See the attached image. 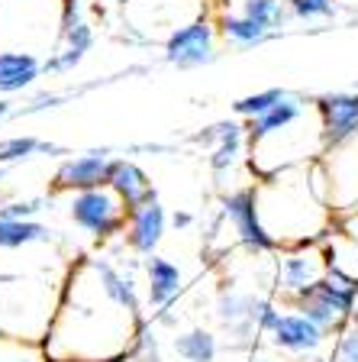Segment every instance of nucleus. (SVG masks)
<instances>
[{
  "label": "nucleus",
  "mask_w": 358,
  "mask_h": 362,
  "mask_svg": "<svg viewBox=\"0 0 358 362\" xmlns=\"http://www.w3.org/2000/svg\"><path fill=\"white\" fill-rule=\"evenodd\" d=\"M36 156H65V149L49 139H39V136H7V139H0V165L10 168V165H20V162H30Z\"/></svg>",
  "instance_id": "nucleus-23"
},
{
  "label": "nucleus",
  "mask_w": 358,
  "mask_h": 362,
  "mask_svg": "<svg viewBox=\"0 0 358 362\" xmlns=\"http://www.w3.org/2000/svg\"><path fill=\"white\" fill-rule=\"evenodd\" d=\"M239 13L249 16L252 23H258L261 30L278 33V36H281L284 26L291 23L287 0H239Z\"/></svg>",
  "instance_id": "nucleus-25"
},
{
  "label": "nucleus",
  "mask_w": 358,
  "mask_h": 362,
  "mask_svg": "<svg viewBox=\"0 0 358 362\" xmlns=\"http://www.w3.org/2000/svg\"><path fill=\"white\" fill-rule=\"evenodd\" d=\"M275 275L271 285L275 294H281V301L294 298L297 291L316 285L326 275V259H323V246L316 243H300V246H281L275 252Z\"/></svg>",
  "instance_id": "nucleus-12"
},
{
  "label": "nucleus",
  "mask_w": 358,
  "mask_h": 362,
  "mask_svg": "<svg viewBox=\"0 0 358 362\" xmlns=\"http://www.w3.org/2000/svg\"><path fill=\"white\" fill-rule=\"evenodd\" d=\"M142 262L123 256H78L65 275L52 330L42 339L49 362H119L133 353L149 317L139 294Z\"/></svg>",
  "instance_id": "nucleus-1"
},
{
  "label": "nucleus",
  "mask_w": 358,
  "mask_h": 362,
  "mask_svg": "<svg viewBox=\"0 0 358 362\" xmlns=\"http://www.w3.org/2000/svg\"><path fill=\"white\" fill-rule=\"evenodd\" d=\"M65 275L68 272L0 275V337L42 346L59 314Z\"/></svg>",
  "instance_id": "nucleus-4"
},
{
  "label": "nucleus",
  "mask_w": 358,
  "mask_h": 362,
  "mask_svg": "<svg viewBox=\"0 0 358 362\" xmlns=\"http://www.w3.org/2000/svg\"><path fill=\"white\" fill-rule=\"evenodd\" d=\"M59 243L55 230L39 220H4L0 217V252H20L32 246H49Z\"/></svg>",
  "instance_id": "nucleus-22"
},
{
  "label": "nucleus",
  "mask_w": 358,
  "mask_h": 362,
  "mask_svg": "<svg viewBox=\"0 0 358 362\" xmlns=\"http://www.w3.org/2000/svg\"><path fill=\"white\" fill-rule=\"evenodd\" d=\"M42 211V201L30 197V201H10L0 207V217L4 220H36V214Z\"/></svg>",
  "instance_id": "nucleus-31"
},
{
  "label": "nucleus",
  "mask_w": 358,
  "mask_h": 362,
  "mask_svg": "<svg viewBox=\"0 0 358 362\" xmlns=\"http://www.w3.org/2000/svg\"><path fill=\"white\" fill-rule=\"evenodd\" d=\"M13 100H10V98H0V123H4V120H10V117H13Z\"/></svg>",
  "instance_id": "nucleus-34"
},
{
  "label": "nucleus",
  "mask_w": 358,
  "mask_h": 362,
  "mask_svg": "<svg viewBox=\"0 0 358 362\" xmlns=\"http://www.w3.org/2000/svg\"><path fill=\"white\" fill-rule=\"evenodd\" d=\"M168 220H172L174 230H191V226H194V214L191 211H174Z\"/></svg>",
  "instance_id": "nucleus-33"
},
{
  "label": "nucleus",
  "mask_w": 358,
  "mask_h": 362,
  "mask_svg": "<svg viewBox=\"0 0 358 362\" xmlns=\"http://www.w3.org/2000/svg\"><path fill=\"white\" fill-rule=\"evenodd\" d=\"M352 320H358V298H355V317H352Z\"/></svg>",
  "instance_id": "nucleus-36"
},
{
  "label": "nucleus",
  "mask_w": 358,
  "mask_h": 362,
  "mask_svg": "<svg viewBox=\"0 0 358 362\" xmlns=\"http://www.w3.org/2000/svg\"><path fill=\"white\" fill-rule=\"evenodd\" d=\"M142 291H145V308L152 310V317H158L162 310L174 308V301L184 291V272L178 262H172L168 256H145L142 259Z\"/></svg>",
  "instance_id": "nucleus-16"
},
{
  "label": "nucleus",
  "mask_w": 358,
  "mask_h": 362,
  "mask_svg": "<svg viewBox=\"0 0 358 362\" xmlns=\"http://www.w3.org/2000/svg\"><path fill=\"white\" fill-rule=\"evenodd\" d=\"M268 343L278 353H287V356H294V359H300V356L323 353V349L333 343V337H329L323 327H316L314 320H306L304 314L287 308L281 314V320L275 324V330L268 333Z\"/></svg>",
  "instance_id": "nucleus-14"
},
{
  "label": "nucleus",
  "mask_w": 358,
  "mask_h": 362,
  "mask_svg": "<svg viewBox=\"0 0 358 362\" xmlns=\"http://www.w3.org/2000/svg\"><path fill=\"white\" fill-rule=\"evenodd\" d=\"M333 362H358V320L333 337Z\"/></svg>",
  "instance_id": "nucleus-29"
},
{
  "label": "nucleus",
  "mask_w": 358,
  "mask_h": 362,
  "mask_svg": "<svg viewBox=\"0 0 358 362\" xmlns=\"http://www.w3.org/2000/svg\"><path fill=\"white\" fill-rule=\"evenodd\" d=\"M110 165H113L110 149H90L81 152V156H68L52 178V191L55 194H71V191L104 185L107 175H110Z\"/></svg>",
  "instance_id": "nucleus-18"
},
{
  "label": "nucleus",
  "mask_w": 358,
  "mask_h": 362,
  "mask_svg": "<svg viewBox=\"0 0 358 362\" xmlns=\"http://www.w3.org/2000/svg\"><path fill=\"white\" fill-rule=\"evenodd\" d=\"M174 353L184 362H217L220 356V337L207 327H191L174 337Z\"/></svg>",
  "instance_id": "nucleus-24"
},
{
  "label": "nucleus",
  "mask_w": 358,
  "mask_h": 362,
  "mask_svg": "<svg viewBox=\"0 0 358 362\" xmlns=\"http://www.w3.org/2000/svg\"><path fill=\"white\" fill-rule=\"evenodd\" d=\"M71 10L68 0H0V52L49 59L59 49Z\"/></svg>",
  "instance_id": "nucleus-5"
},
{
  "label": "nucleus",
  "mask_w": 358,
  "mask_h": 362,
  "mask_svg": "<svg viewBox=\"0 0 358 362\" xmlns=\"http://www.w3.org/2000/svg\"><path fill=\"white\" fill-rule=\"evenodd\" d=\"M220 214H223L236 246H242L252 256H271V252H278V243L261 226L255 185H239V188L220 194Z\"/></svg>",
  "instance_id": "nucleus-9"
},
{
  "label": "nucleus",
  "mask_w": 358,
  "mask_h": 362,
  "mask_svg": "<svg viewBox=\"0 0 358 362\" xmlns=\"http://www.w3.org/2000/svg\"><path fill=\"white\" fill-rule=\"evenodd\" d=\"M249 133V172L252 178L304 168L310 162H320L326 156L323 123L316 113V100L287 90L268 113H261L246 123Z\"/></svg>",
  "instance_id": "nucleus-2"
},
{
  "label": "nucleus",
  "mask_w": 358,
  "mask_h": 362,
  "mask_svg": "<svg viewBox=\"0 0 358 362\" xmlns=\"http://www.w3.org/2000/svg\"><path fill=\"white\" fill-rule=\"evenodd\" d=\"M0 362H49L42 346L36 343H20V339L0 337Z\"/></svg>",
  "instance_id": "nucleus-28"
},
{
  "label": "nucleus",
  "mask_w": 358,
  "mask_h": 362,
  "mask_svg": "<svg viewBox=\"0 0 358 362\" xmlns=\"http://www.w3.org/2000/svg\"><path fill=\"white\" fill-rule=\"evenodd\" d=\"M129 359L133 362H162V349H158V337H155V330H152V324L142 327V333H139V339H136Z\"/></svg>",
  "instance_id": "nucleus-30"
},
{
  "label": "nucleus",
  "mask_w": 358,
  "mask_h": 362,
  "mask_svg": "<svg viewBox=\"0 0 358 362\" xmlns=\"http://www.w3.org/2000/svg\"><path fill=\"white\" fill-rule=\"evenodd\" d=\"M168 211L162 207V201H145L139 207H133L126 217V226H123V243L133 256L145 259V256H155L158 246H162L165 233H168Z\"/></svg>",
  "instance_id": "nucleus-15"
},
{
  "label": "nucleus",
  "mask_w": 358,
  "mask_h": 362,
  "mask_svg": "<svg viewBox=\"0 0 358 362\" xmlns=\"http://www.w3.org/2000/svg\"><path fill=\"white\" fill-rule=\"evenodd\" d=\"M220 42L223 39L217 30V13L203 16V20L178 30L162 45V62L178 68V71H197V68H207L220 59Z\"/></svg>",
  "instance_id": "nucleus-10"
},
{
  "label": "nucleus",
  "mask_w": 358,
  "mask_h": 362,
  "mask_svg": "<svg viewBox=\"0 0 358 362\" xmlns=\"http://www.w3.org/2000/svg\"><path fill=\"white\" fill-rule=\"evenodd\" d=\"M107 185H110V188L117 191L123 201H126L129 211H133V207H139V204L155 201V197H158L152 178L145 175V168L136 165L133 158H113L110 175H107Z\"/></svg>",
  "instance_id": "nucleus-19"
},
{
  "label": "nucleus",
  "mask_w": 358,
  "mask_h": 362,
  "mask_svg": "<svg viewBox=\"0 0 358 362\" xmlns=\"http://www.w3.org/2000/svg\"><path fill=\"white\" fill-rule=\"evenodd\" d=\"M42 78V59L26 52H0V98L30 90Z\"/></svg>",
  "instance_id": "nucleus-21"
},
{
  "label": "nucleus",
  "mask_w": 358,
  "mask_h": 362,
  "mask_svg": "<svg viewBox=\"0 0 358 362\" xmlns=\"http://www.w3.org/2000/svg\"><path fill=\"white\" fill-rule=\"evenodd\" d=\"M217 30H220V39L229 49H236V52H249V49H258L265 42L281 39L278 33L261 30L258 23H252L249 16L239 13V10H217Z\"/></svg>",
  "instance_id": "nucleus-20"
},
{
  "label": "nucleus",
  "mask_w": 358,
  "mask_h": 362,
  "mask_svg": "<svg viewBox=\"0 0 358 362\" xmlns=\"http://www.w3.org/2000/svg\"><path fill=\"white\" fill-rule=\"evenodd\" d=\"M68 217H71V223H75L78 230H84L88 236L107 243V240H113V236H123L129 207L104 181V185H94V188L71 191V194H68Z\"/></svg>",
  "instance_id": "nucleus-7"
},
{
  "label": "nucleus",
  "mask_w": 358,
  "mask_h": 362,
  "mask_svg": "<svg viewBox=\"0 0 358 362\" xmlns=\"http://www.w3.org/2000/svg\"><path fill=\"white\" fill-rule=\"evenodd\" d=\"M252 362H271V359H252Z\"/></svg>",
  "instance_id": "nucleus-38"
},
{
  "label": "nucleus",
  "mask_w": 358,
  "mask_h": 362,
  "mask_svg": "<svg viewBox=\"0 0 358 362\" xmlns=\"http://www.w3.org/2000/svg\"><path fill=\"white\" fill-rule=\"evenodd\" d=\"M284 304H291V310H297V314H304L306 320H314L316 327H323L329 337L342 333L345 327L352 324V317H355V298L336 291L326 279H320L316 285L297 291Z\"/></svg>",
  "instance_id": "nucleus-11"
},
{
  "label": "nucleus",
  "mask_w": 358,
  "mask_h": 362,
  "mask_svg": "<svg viewBox=\"0 0 358 362\" xmlns=\"http://www.w3.org/2000/svg\"><path fill=\"white\" fill-rule=\"evenodd\" d=\"M342 10V0H287V13L297 23H329Z\"/></svg>",
  "instance_id": "nucleus-27"
},
{
  "label": "nucleus",
  "mask_w": 358,
  "mask_h": 362,
  "mask_svg": "<svg viewBox=\"0 0 358 362\" xmlns=\"http://www.w3.org/2000/svg\"><path fill=\"white\" fill-rule=\"evenodd\" d=\"M255 201H258L261 226L278 243V249L300 246V243L323 246V240L336 230V211L314 191L306 165L258 178Z\"/></svg>",
  "instance_id": "nucleus-3"
},
{
  "label": "nucleus",
  "mask_w": 358,
  "mask_h": 362,
  "mask_svg": "<svg viewBox=\"0 0 358 362\" xmlns=\"http://www.w3.org/2000/svg\"><path fill=\"white\" fill-rule=\"evenodd\" d=\"M94 42H97L94 23H88L78 10H71L68 26H65V33H61V39H59V49L42 62V75L61 78V75H68V71H75V68L88 59V52L94 49Z\"/></svg>",
  "instance_id": "nucleus-17"
},
{
  "label": "nucleus",
  "mask_w": 358,
  "mask_h": 362,
  "mask_svg": "<svg viewBox=\"0 0 358 362\" xmlns=\"http://www.w3.org/2000/svg\"><path fill=\"white\" fill-rule=\"evenodd\" d=\"M316 100V113L323 123L326 149H339L358 139V90H326Z\"/></svg>",
  "instance_id": "nucleus-13"
},
{
  "label": "nucleus",
  "mask_w": 358,
  "mask_h": 362,
  "mask_svg": "<svg viewBox=\"0 0 358 362\" xmlns=\"http://www.w3.org/2000/svg\"><path fill=\"white\" fill-rule=\"evenodd\" d=\"M194 143L207 149V165L213 172L220 194L226 191V178H236L249 168V133L242 120H220L194 133Z\"/></svg>",
  "instance_id": "nucleus-8"
},
{
  "label": "nucleus",
  "mask_w": 358,
  "mask_h": 362,
  "mask_svg": "<svg viewBox=\"0 0 358 362\" xmlns=\"http://www.w3.org/2000/svg\"><path fill=\"white\" fill-rule=\"evenodd\" d=\"M297 362H333V356H326V353H314V356H300Z\"/></svg>",
  "instance_id": "nucleus-35"
},
{
  "label": "nucleus",
  "mask_w": 358,
  "mask_h": 362,
  "mask_svg": "<svg viewBox=\"0 0 358 362\" xmlns=\"http://www.w3.org/2000/svg\"><path fill=\"white\" fill-rule=\"evenodd\" d=\"M68 7H78V0H68Z\"/></svg>",
  "instance_id": "nucleus-37"
},
{
  "label": "nucleus",
  "mask_w": 358,
  "mask_h": 362,
  "mask_svg": "<svg viewBox=\"0 0 358 362\" xmlns=\"http://www.w3.org/2000/svg\"><path fill=\"white\" fill-rule=\"evenodd\" d=\"M71 98V94H39L36 100H32L30 107H23V117H32V113H42V110H52V107H61L65 100Z\"/></svg>",
  "instance_id": "nucleus-32"
},
{
  "label": "nucleus",
  "mask_w": 358,
  "mask_h": 362,
  "mask_svg": "<svg viewBox=\"0 0 358 362\" xmlns=\"http://www.w3.org/2000/svg\"><path fill=\"white\" fill-rule=\"evenodd\" d=\"M287 94V88H265V90H255V94H246V98H239L236 104H232V113H236V120L249 123L255 120V117H261V113H268L271 107L278 104V100Z\"/></svg>",
  "instance_id": "nucleus-26"
},
{
  "label": "nucleus",
  "mask_w": 358,
  "mask_h": 362,
  "mask_svg": "<svg viewBox=\"0 0 358 362\" xmlns=\"http://www.w3.org/2000/svg\"><path fill=\"white\" fill-rule=\"evenodd\" d=\"M217 10L213 0H119L117 26L126 42L162 49L178 30L213 16Z\"/></svg>",
  "instance_id": "nucleus-6"
},
{
  "label": "nucleus",
  "mask_w": 358,
  "mask_h": 362,
  "mask_svg": "<svg viewBox=\"0 0 358 362\" xmlns=\"http://www.w3.org/2000/svg\"><path fill=\"white\" fill-rule=\"evenodd\" d=\"M119 362H133V359H129V356H126V359H119Z\"/></svg>",
  "instance_id": "nucleus-39"
}]
</instances>
